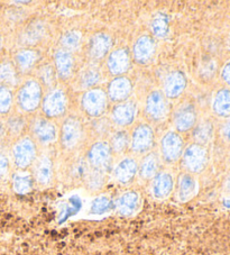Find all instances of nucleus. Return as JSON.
Segmentation results:
<instances>
[{
	"label": "nucleus",
	"mask_w": 230,
	"mask_h": 255,
	"mask_svg": "<svg viewBox=\"0 0 230 255\" xmlns=\"http://www.w3.org/2000/svg\"><path fill=\"white\" fill-rule=\"evenodd\" d=\"M105 173L106 172H101V171H97V170H91L90 172H88L87 173L88 187L92 189V190H98V189L103 188L106 181Z\"/></svg>",
	"instance_id": "nucleus-35"
},
{
	"label": "nucleus",
	"mask_w": 230,
	"mask_h": 255,
	"mask_svg": "<svg viewBox=\"0 0 230 255\" xmlns=\"http://www.w3.org/2000/svg\"><path fill=\"white\" fill-rule=\"evenodd\" d=\"M112 47V38L108 34L98 33L91 38L89 44V54L94 60H101L108 54Z\"/></svg>",
	"instance_id": "nucleus-22"
},
{
	"label": "nucleus",
	"mask_w": 230,
	"mask_h": 255,
	"mask_svg": "<svg viewBox=\"0 0 230 255\" xmlns=\"http://www.w3.org/2000/svg\"><path fill=\"white\" fill-rule=\"evenodd\" d=\"M192 134L197 144L203 145L208 142H210L212 136H214V126H212L211 123L208 121L201 122L193 127Z\"/></svg>",
	"instance_id": "nucleus-29"
},
{
	"label": "nucleus",
	"mask_w": 230,
	"mask_h": 255,
	"mask_svg": "<svg viewBox=\"0 0 230 255\" xmlns=\"http://www.w3.org/2000/svg\"><path fill=\"white\" fill-rule=\"evenodd\" d=\"M138 173V165L137 162L131 157L122 159L114 169V179L118 183L127 184L130 183Z\"/></svg>",
	"instance_id": "nucleus-16"
},
{
	"label": "nucleus",
	"mask_w": 230,
	"mask_h": 255,
	"mask_svg": "<svg viewBox=\"0 0 230 255\" xmlns=\"http://www.w3.org/2000/svg\"><path fill=\"white\" fill-rule=\"evenodd\" d=\"M33 177L28 172H17L12 177V187L18 195H26L33 188Z\"/></svg>",
	"instance_id": "nucleus-28"
},
{
	"label": "nucleus",
	"mask_w": 230,
	"mask_h": 255,
	"mask_svg": "<svg viewBox=\"0 0 230 255\" xmlns=\"http://www.w3.org/2000/svg\"><path fill=\"white\" fill-rule=\"evenodd\" d=\"M12 156L17 168H28L36 160V144L29 137L19 139L12 148Z\"/></svg>",
	"instance_id": "nucleus-5"
},
{
	"label": "nucleus",
	"mask_w": 230,
	"mask_h": 255,
	"mask_svg": "<svg viewBox=\"0 0 230 255\" xmlns=\"http://www.w3.org/2000/svg\"><path fill=\"white\" fill-rule=\"evenodd\" d=\"M131 90L132 86L129 79L118 77L109 83L107 96H109V98L113 101L120 103V101H125L130 96Z\"/></svg>",
	"instance_id": "nucleus-20"
},
{
	"label": "nucleus",
	"mask_w": 230,
	"mask_h": 255,
	"mask_svg": "<svg viewBox=\"0 0 230 255\" xmlns=\"http://www.w3.org/2000/svg\"><path fill=\"white\" fill-rule=\"evenodd\" d=\"M112 209V200L106 196L97 197L96 199L91 202L90 212L94 215H104L108 213Z\"/></svg>",
	"instance_id": "nucleus-34"
},
{
	"label": "nucleus",
	"mask_w": 230,
	"mask_h": 255,
	"mask_svg": "<svg viewBox=\"0 0 230 255\" xmlns=\"http://www.w3.org/2000/svg\"><path fill=\"white\" fill-rule=\"evenodd\" d=\"M113 151L107 142H97L88 152V162L92 170L106 172L112 162Z\"/></svg>",
	"instance_id": "nucleus-6"
},
{
	"label": "nucleus",
	"mask_w": 230,
	"mask_h": 255,
	"mask_svg": "<svg viewBox=\"0 0 230 255\" xmlns=\"http://www.w3.org/2000/svg\"><path fill=\"white\" fill-rule=\"evenodd\" d=\"M226 189H227V190L230 192V178L227 180V181H226Z\"/></svg>",
	"instance_id": "nucleus-43"
},
{
	"label": "nucleus",
	"mask_w": 230,
	"mask_h": 255,
	"mask_svg": "<svg viewBox=\"0 0 230 255\" xmlns=\"http://www.w3.org/2000/svg\"><path fill=\"white\" fill-rule=\"evenodd\" d=\"M173 124L178 131H188L197 124V109L191 103H183L175 109Z\"/></svg>",
	"instance_id": "nucleus-10"
},
{
	"label": "nucleus",
	"mask_w": 230,
	"mask_h": 255,
	"mask_svg": "<svg viewBox=\"0 0 230 255\" xmlns=\"http://www.w3.org/2000/svg\"><path fill=\"white\" fill-rule=\"evenodd\" d=\"M8 169H9V162H8V159L5 155L0 154V180L7 174Z\"/></svg>",
	"instance_id": "nucleus-40"
},
{
	"label": "nucleus",
	"mask_w": 230,
	"mask_h": 255,
	"mask_svg": "<svg viewBox=\"0 0 230 255\" xmlns=\"http://www.w3.org/2000/svg\"><path fill=\"white\" fill-rule=\"evenodd\" d=\"M140 207V196L136 191H127L116 200V209L121 216H131Z\"/></svg>",
	"instance_id": "nucleus-19"
},
{
	"label": "nucleus",
	"mask_w": 230,
	"mask_h": 255,
	"mask_svg": "<svg viewBox=\"0 0 230 255\" xmlns=\"http://www.w3.org/2000/svg\"><path fill=\"white\" fill-rule=\"evenodd\" d=\"M43 90L41 83L36 80L25 82L17 95L18 106L26 113H33L42 105Z\"/></svg>",
	"instance_id": "nucleus-1"
},
{
	"label": "nucleus",
	"mask_w": 230,
	"mask_h": 255,
	"mask_svg": "<svg viewBox=\"0 0 230 255\" xmlns=\"http://www.w3.org/2000/svg\"><path fill=\"white\" fill-rule=\"evenodd\" d=\"M0 82H2L7 88L15 86L17 83L16 68L10 62L0 64Z\"/></svg>",
	"instance_id": "nucleus-31"
},
{
	"label": "nucleus",
	"mask_w": 230,
	"mask_h": 255,
	"mask_svg": "<svg viewBox=\"0 0 230 255\" xmlns=\"http://www.w3.org/2000/svg\"><path fill=\"white\" fill-rule=\"evenodd\" d=\"M2 135H3V127L1 125V123H0V138L2 137Z\"/></svg>",
	"instance_id": "nucleus-44"
},
{
	"label": "nucleus",
	"mask_w": 230,
	"mask_h": 255,
	"mask_svg": "<svg viewBox=\"0 0 230 255\" xmlns=\"http://www.w3.org/2000/svg\"><path fill=\"white\" fill-rule=\"evenodd\" d=\"M150 30L158 38H164L169 35V17L165 14H157L150 21Z\"/></svg>",
	"instance_id": "nucleus-30"
},
{
	"label": "nucleus",
	"mask_w": 230,
	"mask_h": 255,
	"mask_svg": "<svg viewBox=\"0 0 230 255\" xmlns=\"http://www.w3.org/2000/svg\"><path fill=\"white\" fill-rule=\"evenodd\" d=\"M39 59V55L36 51L34 50H23L19 51L15 56V62L17 68L21 72H28L32 70L33 67Z\"/></svg>",
	"instance_id": "nucleus-27"
},
{
	"label": "nucleus",
	"mask_w": 230,
	"mask_h": 255,
	"mask_svg": "<svg viewBox=\"0 0 230 255\" xmlns=\"http://www.w3.org/2000/svg\"><path fill=\"white\" fill-rule=\"evenodd\" d=\"M174 189V179L170 172L162 171L158 172L155 177L152 179L150 184V192L155 199L162 200L166 199L167 197L173 192Z\"/></svg>",
	"instance_id": "nucleus-12"
},
{
	"label": "nucleus",
	"mask_w": 230,
	"mask_h": 255,
	"mask_svg": "<svg viewBox=\"0 0 230 255\" xmlns=\"http://www.w3.org/2000/svg\"><path fill=\"white\" fill-rule=\"evenodd\" d=\"M221 134H223V137L230 143V120L224 124L223 129H221Z\"/></svg>",
	"instance_id": "nucleus-42"
},
{
	"label": "nucleus",
	"mask_w": 230,
	"mask_h": 255,
	"mask_svg": "<svg viewBox=\"0 0 230 255\" xmlns=\"http://www.w3.org/2000/svg\"><path fill=\"white\" fill-rule=\"evenodd\" d=\"M145 113L150 121H164L170 114V104L162 91L154 90L146 98Z\"/></svg>",
	"instance_id": "nucleus-3"
},
{
	"label": "nucleus",
	"mask_w": 230,
	"mask_h": 255,
	"mask_svg": "<svg viewBox=\"0 0 230 255\" xmlns=\"http://www.w3.org/2000/svg\"><path fill=\"white\" fill-rule=\"evenodd\" d=\"M154 52H155V43H154V39L147 35H144L137 39L132 48L134 59L139 64L147 63L153 58Z\"/></svg>",
	"instance_id": "nucleus-18"
},
{
	"label": "nucleus",
	"mask_w": 230,
	"mask_h": 255,
	"mask_svg": "<svg viewBox=\"0 0 230 255\" xmlns=\"http://www.w3.org/2000/svg\"><path fill=\"white\" fill-rule=\"evenodd\" d=\"M129 136L126 133L125 130H119L117 133H115L112 142H110V148L114 153H117V154H120L123 153L129 146Z\"/></svg>",
	"instance_id": "nucleus-32"
},
{
	"label": "nucleus",
	"mask_w": 230,
	"mask_h": 255,
	"mask_svg": "<svg viewBox=\"0 0 230 255\" xmlns=\"http://www.w3.org/2000/svg\"><path fill=\"white\" fill-rule=\"evenodd\" d=\"M100 80V74L98 70L88 69L82 73L80 78V83L83 88H91L96 86Z\"/></svg>",
	"instance_id": "nucleus-36"
},
{
	"label": "nucleus",
	"mask_w": 230,
	"mask_h": 255,
	"mask_svg": "<svg viewBox=\"0 0 230 255\" xmlns=\"http://www.w3.org/2000/svg\"><path fill=\"white\" fill-rule=\"evenodd\" d=\"M214 112L219 117L230 116V90L221 89L215 96L214 105H212Z\"/></svg>",
	"instance_id": "nucleus-25"
},
{
	"label": "nucleus",
	"mask_w": 230,
	"mask_h": 255,
	"mask_svg": "<svg viewBox=\"0 0 230 255\" xmlns=\"http://www.w3.org/2000/svg\"><path fill=\"white\" fill-rule=\"evenodd\" d=\"M81 42V33L78 30H70L66 32L63 36L61 37V45L63 46L62 50L65 51H73L79 46Z\"/></svg>",
	"instance_id": "nucleus-33"
},
{
	"label": "nucleus",
	"mask_w": 230,
	"mask_h": 255,
	"mask_svg": "<svg viewBox=\"0 0 230 255\" xmlns=\"http://www.w3.org/2000/svg\"><path fill=\"white\" fill-rule=\"evenodd\" d=\"M208 163V151L203 145L193 143L184 149L182 164L189 173L202 172Z\"/></svg>",
	"instance_id": "nucleus-2"
},
{
	"label": "nucleus",
	"mask_w": 230,
	"mask_h": 255,
	"mask_svg": "<svg viewBox=\"0 0 230 255\" xmlns=\"http://www.w3.org/2000/svg\"><path fill=\"white\" fill-rule=\"evenodd\" d=\"M25 121L23 117L20 116H15L12 117L8 122V129L11 134L14 135H19L23 133V130L25 129Z\"/></svg>",
	"instance_id": "nucleus-38"
},
{
	"label": "nucleus",
	"mask_w": 230,
	"mask_h": 255,
	"mask_svg": "<svg viewBox=\"0 0 230 255\" xmlns=\"http://www.w3.org/2000/svg\"><path fill=\"white\" fill-rule=\"evenodd\" d=\"M39 77H41V80L43 81L44 85L50 86L54 82L55 69L53 68L51 64H47L45 67L42 68L41 72H39Z\"/></svg>",
	"instance_id": "nucleus-39"
},
{
	"label": "nucleus",
	"mask_w": 230,
	"mask_h": 255,
	"mask_svg": "<svg viewBox=\"0 0 230 255\" xmlns=\"http://www.w3.org/2000/svg\"><path fill=\"white\" fill-rule=\"evenodd\" d=\"M184 144L181 135L176 131H167L161 140L162 156L169 163H174L181 159L184 151Z\"/></svg>",
	"instance_id": "nucleus-7"
},
{
	"label": "nucleus",
	"mask_w": 230,
	"mask_h": 255,
	"mask_svg": "<svg viewBox=\"0 0 230 255\" xmlns=\"http://www.w3.org/2000/svg\"><path fill=\"white\" fill-rule=\"evenodd\" d=\"M229 164H230V157H229Z\"/></svg>",
	"instance_id": "nucleus-45"
},
{
	"label": "nucleus",
	"mask_w": 230,
	"mask_h": 255,
	"mask_svg": "<svg viewBox=\"0 0 230 255\" xmlns=\"http://www.w3.org/2000/svg\"><path fill=\"white\" fill-rule=\"evenodd\" d=\"M53 178V163L48 156H41L34 164V179L39 186H48Z\"/></svg>",
	"instance_id": "nucleus-23"
},
{
	"label": "nucleus",
	"mask_w": 230,
	"mask_h": 255,
	"mask_svg": "<svg viewBox=\"0 0 230 255\" xmlns=\"http://www.w3.org/2000/svg\"><path fill=\"white\" fill-rule=\"evenodd\" d=\"M187 88V78L181 71H173L169 73L164 80L163 89L167 99H175L183 94Z\"/></svg>",
	"instance_id": "nucleus-14"
},
{
	"label": "nucleus",
	"mask_w": 230,
	"mask_h": 255,
	"mask_svg": "<svg viewBox=\"0 0 230 255\" xmlns=\"http://www.w3.org/2000/svg\"><path fill=\"white\" fill-rule=\"evenodd\" d=\"M12 104L11 91L7 87H0V114H7L9 112Z\"/></svg>",
	"instance_id": "nucleus-37"
},
{
	"label": "nucleus",
	"mask_w": 230,
	"mask_h": 255,
	"mask_svg": "<svg viewBox=\"0 0 230 255\" xmlns=\"http://www.w3.org/2000/svg\"><path fill=\"white\" fill-rule=\"evenodd\" d=\"M158 166H160L158 156L155 153H150L141 161L140 166L138 168L139 175L144 180L153 179L158 173Z\"/></svg>",
	"instance_id": "nucleus-26"
},
{
	"label": "nucleus",
	"mask_w": 230,
	"mask_h": 255,
	"mask_svg": "<svg viewBox=\"0 0 230 255\" xmlns=\"http://www.w3.org/2000/svg\"><path fill=\"white\" fill-rule=\"evenodd\" d=\"M136 105L132 101H126L117 105L113 109L112 117L113 121L118 126H128L134 122L136 117Z\"/></svg>",
	"instance_id": "nucleus-21"
},
{
	"label": "nucleus",
	"mask_w": 230,
	"mask_h": 255,
	"mask_svg": "<svg viewBox=\"0 0 230 255\" xmlns=\"http://www.w3.org/2000/svg\"><path fill=\"white\" fill-rule=\"evenodd\" d=\"M82 135V125L79 120L70 117L66 120L61 129V142L65 148H72L79 143Z\"/></svg>",
	"instance_id": "nucleus-13"
},
{
	"label": "nucleus",
	"mask_w": 230,
	"mask_h": 255,
	"mask_svg": "<svg viewBox=\"0 0 230 255\" xmlns=\"http://www.w3.org/2000/svg\"><path fill=\"white\" fill-rule=\"evenodd\" d=\"M154 139L155 136L152 127L147 124H140L132 131L130 147L137 154H144L153 147Z\"/></svg>",
	"instance_id": "nucleus-8"
},
{
	"label": "nucleus",
	"mask_w": 230,
	"mask_h": 255,
	"mask_svg": "<svg viewBox=\"0 0 230 255\" xmlns=\"http://www.w3.org/2000/svg\"><path fill=\"white\" fill-rule=\"evenodd\" d=\"M221 78L228 86H230V61L224 65L223 71H221Z\"/></svg>",
	"instance_id": "nucleus-41"
},
{
	"label": "nucleus",
	"mask_w": 230,
	"mask_h": 255,
	"mask_svg": "<svg viewBox=\"0 0 230 255\" xmlns=\"http://www.w3.org/2000/svg\"><path fill=\"white\" fill-rule=\"evenodd\" d=\"M34 138L42 145H50L57 138V128L47 118H37L32 123Z\"/></svg>",
	"instance_id": "nucleus-11"
},
{
	"label": "nucleus",
	"mask_w": 230,
	"mask_h": 255,
	"mask_svg": "<svg viewBox=\"0 0 230 255\" xmlns=\"http://www.w3.org/2000/svg\"><path fill=\"white\" fill-rule=\"evenodd\" d=\"M107 67L114 76H121L130 67V55L126 48H118L113 51L107 60Z\"/></svg>",
	"instance_id": "nucleus-15"
},
{
	"label": "nucleus",
	"mask_w": 230,
	"mask_h": 255,
	"mask_svg": "<svg viewBox=\"0 0 230 255\" xmlns=\"http://www.w3.org/2000/svg\"><path fill=\"white\" fill-rule=\"evenodd\" d=\"M55 72L61 79H68L72 74L74 68V60L71 52L65 50H59L54 54Z\"/></svg>",
	"instance_id": "nucleus-24"
},
{
	"label": "nucleus",
	"mask_w": 230,
	"mask_h": 255,
	"mask_svg": "<svg viewBox=\"0 0 230 255\" xmlns=\"http://www.w3.org/2000/svg\"><path fill=\"white\" fill-rule=\"evenodd\" d=\"M198 182L190 173L180 174L176 186V199L180 202H187L197 195Z\"/></svg>",
	"instance_id": "nucleus-17"
},
{
	"label": "nucleus",
	"mask_w": 230,
	"mask_h": 255,
	"mask_svg": "<svg viewBox=\"0 0 230 255\" xmlns=\"http://www.w3.org/2000/svg\"><path fill=\"white\" fill-rule=\"evenodd\" d=\"M68 107V99L63 90H52L43 100V112L47 117L56 118L63 115Z\"/></svg>",
	"instance_id": "nucleus-9"
},
{
	"label": "nucleus",
	"mask_w": 230,
	"mask_h": 255,
	"mask_svg": "<svg viewBox=\"0 0 230 255\" xmlns=\"http://www.w3.org/2000/svg\"><path fill=\"white\" fill-rule=\"evenodd\" d=\"M81 105L83 111L91 117H99L106 112L108 106V96L100 88L88 90L82 96Z\"/></svg>",
	"instance_id": "nucleus-4"
}]
</instances>
